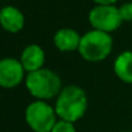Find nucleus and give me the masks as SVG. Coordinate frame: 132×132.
Masks as SVG:
<instances>
[{"label":"nucleus","instance_id":"obj_1","mask_svg":"<svg viewBox=\"0 0 132 132\" xmlns=\"http://www.w3.org/2000/svg\"><path fill=\"white\" fill-rule=\"evenodd\" d=\"M87 93L82 87L77 84L65 86L58 93L54 102V110L57 113V117L71 123H75L80 118H83L87 111Z\"/></svg>","mask_w":132,"mask_h":132},{"label":"nucleus","instance_id":"obj_2","mask_svg":"<svg viewBox=\"0 0 132 132\" xmlns=\"http://www.w3.org/2000/svg\"><path fill=\"white\" fill-rule=\"evenodd\" d=\"M25 86L32 97L43 101L58 96V93L63 88L58 74L45 68L27 73L25 79Z\"/></svg>","mask_w":132,"mask_h":132},{"label":"nucleus","instance_id":"obj_3","mask_svg":"<svg viewBox=\"0 0 132 132\" xmlns=\"http://www.w3.org/2000/svg\"><path fill=\"white\" fill-rule=\"evenodd\" d=\"M113 44V38L109 32L93 29L82 36L78 52L88 62H101L110 56Z\"/></svg>","mask_w":132,"mask_h":132},{"label":"nucleus","instance_id":"obj_4","mask_svg":"<svg viewBox=\"0 0 132 132\" xmlns=\"http://www.w3.org/2000/svg\"><path fill=\"white\" fill-rule=\"evenodd\" d=\"M25 120L34 132H52L57 123L54 106L43 100L30 102L25 110Z\"/></svg>","mask_w":132,"mask_h":132},{"label":"nucleus","instance_id":"obj_5","mask_svg":"<svg viewBox=\"0 0 132 132\" xmlns=\"http://www.w3.org/2000/svg\"><path fill=\"white\" fill-rule=\"evenodd\" d=\"M89 25L95 30L104 32H113L118 30L123 22L119 8L115 5H96L88 13Z\"/></svg>","mask_w":132,"mask_h":132},{"label":"nucleus","instance_id":"obj_6","mask_svg":"<svg viewBox=\"0 0 132 132\" xmlns=\"http://www.w3.org/2000/svg\"><path fill=\"white\" fill-rule=\"evenodd\" d=\"M25 68L21 60L5 57L0 61V86L3 88H14L20 86L25 78Z\"/></svg>","mask_w":132,"mask_h":132},{"label":"nucleus","instance_id":"obj_7","mask_svg":"<svg viewBox=\"0 0 132 132\" xmlns=\"http://www.w3.org/2000/svg\"><path fill=\"white\" fill-rule=\"evenodd\" d=\"M20 60L23 65L25 70L27 73H31V71L44 68L45 52L43 47H40L39 44H29L23 48Z\"/></svg>","mask_w":132,"mask_h":132},{"label":"nucleus","instance_id":"obj_8","mask_svg":"<svg viewBox=\"0 0 132 132\" xmlns=\"http://www.w3.org/2000/svg\"><path fill=\"white\" fill-rule=\"evenodd\" d=\"M82 36L75 31L74 29L70 27H63L56 31L53 36V43L54 47L60 52H74L79 49Z\"/></svg>","mask_w":132,"mask_h":132},{"label":"nucleus","instance_id":"obj_9","mask_svg":"<svg viewBox=\"0 0 132 132\" xmlns=\"http://www.w3.org/2000/svg\"><path fill=\"white\" fill-rule=\"evenodd\" d=\"M0 23L5 31L17 34L25 26V16L17 7L7 5L0 12Z\"/></svg>","mask_w":132,"mask_h":132},{"label":"nucleus","instance_id":"obj_10","mask_svg":"<svg viewBox=\"0 0 132 132\" xmlns=\"http://www.w3.org/2000/svg\"><path fill=\"white\" fill-rule=\"evenodd\" d=\"M114 73L123 83L132 84V51L119 53L114 61Z\"/></svg>","mask_w":132,"mask_h":132},{"label":"nucleus","instance_id":"obj_11","mask_svg":"<svg viewBox=\"0 0 132 132\" xmlns=\"http://www.w3.org/2000/svg\"><path fill=\"white\" fill-rule=\"evenodd\" d=\"M52 132H77V128H75L74 123L63 120V119H60L54 124Z\"/></svg>","mask_w":132,"mask_h":132},{"label":"nucleus","instance_id":"obj_12","mask_svg":"<svg viewBox=\"0 0 132 132\" xmlns=\"http://www.w3.org/2000/svg\"><path fill=\"white\" fill-rule=\"evenodd\" d=\"M119 13L123 22H132V3H124L119 7Z\"/></svg>","mask_w":132,"mask_h":132},{"label":"nucleus","instance_id":"obj_13","mask_svg":"<svg viewBox=\"0 0 132 132\" xmlns=\"http://www.w3.org/2000/svg\"><path fill=\"white\" fill-rule=\"evenodd\" d=\"M96 5H114L118 0H92Z\"/></svg>","mask_w":132,"mask_h":132},{"label":"nucleus","instance_id":"obj_14","mask_svg":"<svg viewBox=\"0 0 132 132\" xmlns=\"http://www.w3.org/2000/svg\"><path fill=\"white\" fill-rule=\"evenodd\" d=\"M126 132H129V131H126Z\"/></svg>","mask_w":132,"mask_h":132}]
</instances>
